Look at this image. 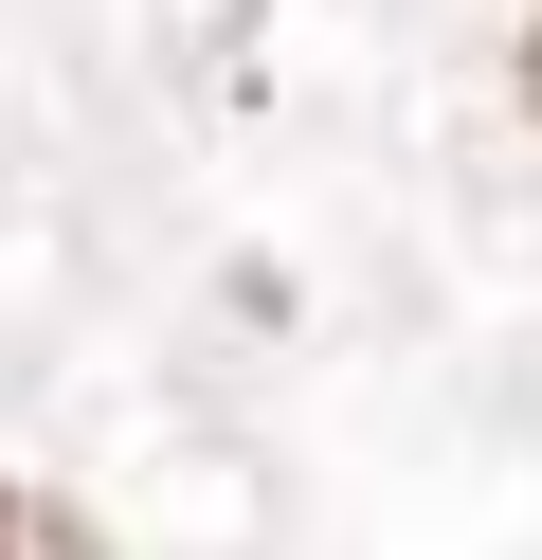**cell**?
<instances>
[{
  "label": "cell",
  "mask_w": 542,
  "mask_h": 560,
  "mask_svg": "<svg viewBox=\"0 0 542 560\" xmlns=\"http://www.w3.org/2000/svg\"><path fill=\"white\" fill-rule=\"evenodd\" d=\"M524 109H542V37H524Z\"/></svg>",
  "instance_id": "7a4b0ae2"
},
{
  "label": "cell",
  "mask_w": 542,
  "mask_h": 560,
  "mask_svg": "<svg viewBox=\"0 0 542 560\" xmlns=\"http://www.w3.org/2000/svg\"><path fill=\"white\" fill-rule=\"evenodd\" d=\"M0 560H108V542L55 506V488H0Z\"/></svg>",
  "instance_id": "6da1fadb"
}]
</instances>
